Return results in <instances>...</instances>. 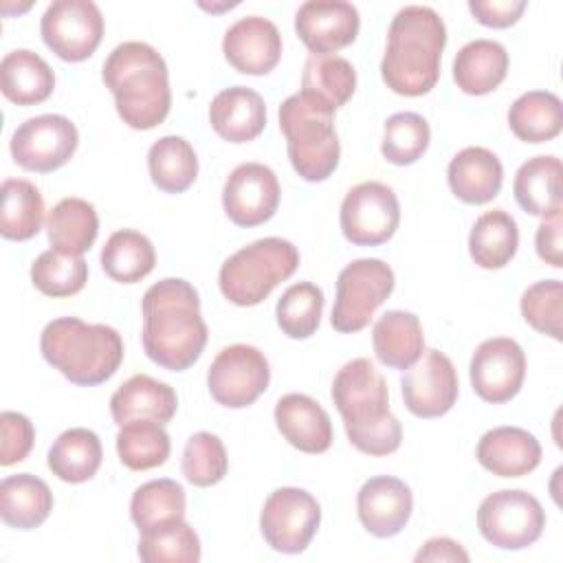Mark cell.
<instances>
[{"label":"cell","mask_w":563,"mask_h":563,"mask_svg":"<svg viewBox=\"0 0 563 563\" xmlns=\"http://www.w3.org/2000/svg\"><path fill=\"white\" fill-rule=\"evenodd\" d=\"M143 350L150 361L169 372L191 367L207 345V323L198 290L180 277H167L143 295Z\"/></svg>","instance_id":"6da1fadb"},{"label":"cell","mask_w":563,"mask_h":563,"mask_svg":"<svg viewBox=\"0 0 563 563\" xmlns=\"http://www.w3.org/2000/svg\"><path fill=\"white\" fill-rule=\"evenodd\" d=\"M332 400L354 449L367 455H389L400 446L402 427L389 411L387 383L369 358H352L336 372Z\"/></svg>","instance_id":"7a4b0ae2"},{"label":"cell","mask_w":563,"mask_h":563,"mask_svg":"<svg viewBox=\"0 0 563 563\" xmlns=\"http://www.w3.org/2000/svg\"><path fill=\"white\" fill-rule=\"evenodd\" d=\"M444 44L446 26L431 7H402L389 24L380 62L387 88L405 97L427 95L438 84Z\"/></svg>","instance_id":"3957f363"},{"label":"cell","mask_w":563,"mask_h":563,"mask_svg":"<svg viewBox=\"0 0 563 563\" xmlns=\"http://www.w3.org/2000/svg\"><path fill=\"white\" fill-rule=\"evenodd\" d=\"M101 77L114 95L123 123L134 130H152L165 121L172 90L167 64L156 48L145 42L119 44L103 62Z\"/></svg>","instance_id":"277c9868"},{"label":"cell","mask_w":563,"mask_h":563,"mask_svg":"<svg viewBox=\"0 0 563 563\" xmlns=\"http://www.w3.org/2000/svg\"><path fill=\"white\" fill-rule=\"evenodd\" d=\"M40 350L48 365L81 387L106 383L123 361V339L114 328L77 317L48 321L40 336Z\"/></svg>","instance_id":"5b68a950"},{"label":"cell","mask_w":563,"mask_h":563,"mask_svg":"<svg viewBox=\"0 0 563 563\" xmlns=\"http://www.w3.org/2000/svg\"><path fill=\"white\" fill-rule=\"evenodd\" d=\"M279 130L286 136L292 169L308 183H321L339 165L341 145L334 110L308 92L290 95L279 106Z\"/></svg>","instance_id":"8992f818"},{"label":"cell","mask_w":563,"mask_h":563,"mask_svg":"<svg viewBox=\"0 0 563 563\" xmlns=\"http://www.w3.org/2000/svg\"><path fill=\"white\" fill-rule=\"evenodd\" d=\"M299 266V251L282 238H262L235 251L220 266V292L235 306L262 303Z\"/></svg>","instance_id":"52a82bcc"},{"label":"cell","mask_w":563,"mask_h":563,"mask_svg":"<svg viewBox=\"0 0 563 563\" xmlns=\"http://www.w3.org/2000/svg\"><path fill=\"white\" fill-rule=\"evenodd\" d=\"M394 271L376 257L350 262L336 277V299L330 323L336 332H358L394 290Z\"/></svg>","instance_id":"ba28073f"},{"label":"cell","mask_w":563,"mask_h":563,"mask_svg":"<svg viewBox=\"0 0 563 563\" xmlns=\"http://www.w3.org/2000/svg\"><path fill=\"white\" fill-rule=\"evenodd\" d=\"M477 528L499 550H523L541 537L545 510L526 490H497L479 504Z\"/></svg>","instance_id":"9c48e42d"},{"label":"cell","mask_w":563,"mask_h":563,"mask_svg":"<svg viewBox=\"0 0 563 563\" xmlns=\"http://www.w3.org/2000/svg\"><path fill=\"white\" fill-rule=\"evenodd\" d=\"M321 508L317 499L295 486L277 488L264 501L260 515V530L266 543L284 554L303 552L317 534Z\"/></svg>","instance_id":"30bf717a"},{"label":"cell","mask_w":563,"mask_h":563,"mask_svg":"<svg viewBox=\"0 0 563 563\" xmlns=\"http://www.w3.org/2000/svg\"><path fill=\"white\" fill-rule=\"evenodd\" d=\"M339 222L347 242L356 246H378L387 242L398 229V198L385 183H361L345 194Z\"/></svg>","instance_id":"8fae6325"},{"label":"cell","mask_w":563,"mask_h":563,"mask_svg":"<svg viewBox=\"0 0 563 563\" xmlns=\"http://www.w3.org/2000/svg\"><path fill=\"white\" fill-rule=\"evenodd\" d=\"M271 369L266 356L246 343L222 347L207 372L213 400L229 409L253 405L268 387Z\"/></svg>","instance_id":"7c38bea8"},{"label":"cell","mask_w":563,"mask_h":563,"mask_svg":"<svg viewBox=\"0 0 563 563\" xmlns=\"http://www.w3.org/2000/svg\"><path fill=\"white\" fill-rule=\"evenodd\" d=\"M40 31L59 59L84 62L103 37V15L90 0H55L46 7Z\"/></svg>","instance_id":"4fadbf2b"},{"label":"cell","mask_w":563,"mask_h":563,"mask_svg":"<svg viewBox=\"0 0 563 563\" xmlns=\"http://www.w3.org/2000/svg\"><path fill=\"white\" fill-rule=\"evenodd\" d=\"M79 143L75 123L64 114H37L18 125L11 136L13 161L37 174H48L66 165Z\"/></svg>","instance_id":"5bb4252c"},{"label":"cell","mask_w":563,"mask_h":563,"mask_svg":"<svg viewBox=\"0 0 563 563\" xmlns=\"http://www.w3.org/2000/svg\"><path fill=\"white\" fill-rule=\"evenodd\" d=\"M473 391L493 405L515 398L526 378V354L515 339L495 336L477 345L471 358Z\"/></svg>","instance_id":"9a60e30c"},{"label":"cell","mask_w":563,"mask_h":563,"mask_svg":"<svg viewBox=\"0 0 563 563\" xmlns=\"http://www.w3.org/2000/svg\"><path fill=\"white\" fill-rule=\"evenodd\" d=\"M405 407L418 418H440L457 400V372L440 350H427L402 376Z\"/></svg>","instance_id":"2e32d148"},{"label":"cell","mask_w":563,"mask_h":563,"mask_svg":"<svg viewBox=\"0 0 563 563\" xmlns=\"http://www.w3.org/2000/svg\"><path fill=\"white\" fill-rule=\"evenodd\" d=\"M275 172L262 163L238 165L222 189V207L238 227H257L271 220L279 207Z\"/></svg>","instance_id":"e0dca14e"},{"label":"cell","mask_w":563,"mask_h":563,"mask_svg":"<svg viewBox=\"0 0 563 563\" xmlns=\"http://www.w3.org/2000/svg\"><path fill=\"white\" fill-rule=\"evenodd\" d=\"M358 26V11L345 0H308L295 13V31L312 55H330L350 46Z\"/></svg>","instance_id":"ac0fdd59"},{"label":"cell","mask_w":563,"mask_h":563,"mask_svg":"<svg viewBox=\"0 0 563 563\" xmlns=\"http://www.w3.org/2000/svg\"><path fill=\"white\" fill-rule=\"evenodd\" d=\"M222 53L238 73L266 75L282 57V35L271 20L246 15L227 29Z\"/></svg>","instance_id":"d6986e66"},{"label":"cell","mask_w":563,"mask_h":563,"mask_svg":"<svg viewBox=\"0 0 563 563\" xmlns=\"http://www.w3.org/2000/svg\"><path fill=\"white\" fill-rule=\"evenodd\" d=\"M413 510V495L409 486L391 475L367 479L356 495V512L363 528L378 537L389 539L398 534Z\"/></svg>","instance_id":"ffe728a7"},{"label":"cell","mask_w":563,"mask_h":563,"mask_svg":"<svg viewBox=\"0 0 563 563\" xmlns=\"http://www.w3.org/2000/svg\"><path fill=\"white\" fill-rule=\"evenodd\" d=\"M475 455L493 475L521 477L539 466L541 444L521 427H495L479 438Z\"/></svg>","instance_id":"44dd1931"},{"label":"cell","mask_w":563,"mask_h":563,"mask_svg":"<svg viewBox=\"0 0 563 563\" xmlns=\"http://www.w3.org/2000/svg\"><path fill=\"white\" fill-rule=\"evenodd\" d=\"M209 121L218 136L229 143L257 139L266 128V103L260 92L246 86L220 90L209 106Z\"/></svg>","instance_id":"7402d4cb"},{"label":"cell","mask_w":563,"mask_h":563,"mask_svg":"<svg viewBox=\"0 0 563 563\" xmlns=\"http://www.w3.org/2000/svg\"><path fill=\"white\" fill-rule=\"evenodd\" d=\"M176 409L178 396L174 387L147 374H136L128 378L110 398V413L119 427L132 420L167 424L174 418Z\"/></svg>","instance_id":"603a6c76"},{"label":"cell","mask_w":563,"mask_h":563,"mask_svg":"<svg viewBox=\"0 0 563 563\" xmlns=\"http://www.w3.org/2000/svg\"><path fill=\"white\" fill-rule=\"evenodd\" d=\"M275 424L284 440L303 453H323L332 444L325 409L306 394H286L275 405Z\"/></svg>","instance_id":"cb8c5ba5"},{"label":"cell","mask_w":563,"mask_h":563,"mask_svg":"<svg viewBox=\"0 0 563 563\" xmlns=\"http://www.w3.org/2000/svg\"><path fill=\"white\" fill-rule=\"evenodd\" d=\"M446 178L455 198L466 205H484L499 194L504 167L497 154L486 147L471 145L451 158Z\"/></svg>","instance_id":"d4e9b609"},{"label":"cell","mask_w":563,"mask_h":563,"mask_svg":"<svg viewBox=\"0 0 563 563\" xmlns=\"http://www.w3.org/2000/svg\"><path fill=\"white\" fill-rule=\"evenodd\" d=\"M512 194L517 205L539 218L561 211L563 167L556 156L528 158L515 174Z\"/></svg>","instance_id":"484cf974"},{"label":"cell","mask_w":563,"mask_h":563,"mask_svg":"<svg viewBox=\"0 0 563 563\" xmlns=\"http://www.w3.org/2000/svg\"><path fill=\"white\" fill-rule=\"evenodd\" d=\"M378 361L391 369H409L424 352L420 319L407 310H387L372 328Z\"/></svg>","instance_id":"4316f807"},{"label":"cell","mask_w":563,"mask_h":563,"mask_svg":"<svg viewBox=\"0 0 563 563\" xmlns=\"http://www.w3.org/2000/svg\"><path fill=\"white\" fill-rule=\"evenodd\" d=\"M0 88L9 101L18 106H35L51 97L55 75L37 53L15 48L0 62Z\"/></svg>","instance_id":"83f0119b"},{"label":"cell","mask_w":563,"mask_h":563,"mask_svg":"<svg viewBox=\"0 0 563 563\" xmlns=\"http://www.w3.org/2000/svg\"><path fill=\"white\" fill-rule=\"evenodd\" d=\"M53 510L48 484L31 473L9 475L0 482V517L18 530H33L46 521Z\"/></svg>","instance_id":"f1b7e54d"},{"label":"cell","mask_w":563,"mask_h":563,"mask_svg":"<svg viewBox=\"0 0 563 563\" xmlns=\"http://www.w3.org/2000/svg\"><path fill=\"white\" fill-rule=\"evenodd\" d=\"M508 73V53L495 40H473L453 59V79L466 95L495 90Z\"/></svg>","instance_id":"f546056e"},{"label":"cell","mask_w":563,"mask_h":563,"mask_svg":"<svg viewBox=\"0 0 563 563\" xmlns=\"http://www.w3.org/2000/svg\"><path fill=\"white\" fill-rule=\"evenodd\" d=\"M103 449L95 431L73 427L59 433L48 451V468L55 477L68 484H81L95 477L101 466Z\"/></svg>","instance_id":"4dcf8cb0"},{"label":"cell","mask_w":563,"mask_h":563,"mask_svg":"<svg viewBox=\"0 0 563 563\" xmlns=\"http://www.w3.org/2000/svg\"><path fill=\"white\" fill-rule=\"evenodd\" d=\"M46 233L53 249L70 255H84L99 233L97 211L84 198H64L48 211Z\"/></svg>","instance_id":"1f68e13d"},{"label":"cell","mask_w":563,"mask_h":563,"mask_svg":"<svg viewBox=\"0 0 563 563\" xmlns=\"http://www.w3.org/2000/svg\"><path fill=\"white\" fill-rule=\"evenodd\" d=\"M508 125L523 143L552 141L563 128V103L548 90L523 92L508 110Z\"/></svg>","instance_id":"d6a6232c"},{"label":"cell","mask_w":563,"mask_h":563,"mask_svg":"<svg viewBox=\"0 0 563 563\" xmlns=\"http://www.w3.org/2000/svg\"><path fill=\"white\" fill-rule=\"evenodd\" d=\"M519 229L504 209L482 213L468 235V253L482 268H504L517 253Z\"/></svg>","instance_id":"836d02e7"},{"label":"cell","mask_w":563,"mask_h":563,"mask_svg":"<svg viewBox=\"0 0 563 563\" xmlns=\"http://www.w3.org/2000/svg\"><path fill=\"white\" fill-rule=\"evenodd\" d=\"M156 251L150 238L134 229L114 231L101 249L106 275L119 284H136L154 271Z\"/></svg>","instance_id":"e575fe53"},{"label":"cell","mask_w":563,"mask_h":563,"mask_svg":"<svg viewBox=\"0 0 563 563\" xmlns=\"http://www.w3.org/2000/svg\"><path fill=\"white\" fill-rule=\"evenodd\" d=\"M185 488L174 479H152L141 484L130 501V517L141 532L156 530L185 519Z\"/></svg>","instance_id":"d590c367"},{"label":"cell","mask_w":563,"mask_h":563,"mask_svg":"<svg viewBox=\"0 0 563 563\" xmlns=\"http://www.w3.org/2000/svg\"><path fill=\"white\" fill-rule=\"evenodd\" d=\"M152 183L167 194H183L198 176V156L183 136H161L147 152Z\"/></svg>","instance_id":"8d00e7d4"},{"label":"cell","mask_w":563,"mask_h":563,"mask_svg":"<svg viewBox=\"0 0 563 563\" xmlns=\"http://www.w3.org/2000/svg\"><path fill=\"white\" fill-rule=\"evenodd\" d=\"M44 220V198L40 189L24 178L2 183L0 233L7 240L24 242L40 233Z\"/></svg>","instance_id":"74e56055"},{"label":"cell","mask_w":563,"mask_h":563,"mask_svg":"<svg viewBox=\"0 0 563 563\" xmlns=\"http://www.w3.org/2000/svg\"><path fill=\"white\" fill-rule=\"evenodd\" d=\"M356 88L354 66L339 55H310L303 64L301 90L332 110L345 106Z\"/></svg>","instance_id":"f35d334b"},{"label":"cell","mask_w":563,"mask_h":563,"mask_svg":"<svg viewBox=\"0 0 563 563\" xmlns=\"http://www.w3.org/2000/svg\"><path fill=\"white\" fill-rule=\"evenodd\" d=\"M172 451L169 435L158 422L132 420L119 427L117 453L130 471H147L167 462Z\"/></svg>","instance_id":"ab89813d"},{"label":"cell","mask_w":563,"mask_h":563,"mask_svg":"<svg viewBox=\"0 0 563 563\" xmlns=\"http://www.w3.org/2000/svg\"><path fill=\"white\" fill-rule=\"evenodd\" d=\"M31 282L46 297H70L86 286L88 264L81 255L48 249L33 262Z\"/></svg>","instance_id":"60d3db41"},{"label":"cell","mask_w":563,"mask_h":563,"mask_svg":"<svg viewBox=\"0 0 563 563\" xmlns=\"http://www.w3.org/2000/svg\"><path fill=\"white\" fill-rule=\"evenodd\" d=\"M323 312V290L312 282H299L279 297L277 325L290 339H308L317 332Z\"/></svg>","instance_id":"b9f144b4"},{"label":"cell","mask_w":563,"mask_h":563,"mask_svg":"<svg viewBox=\"0 0 563 563\" xmlns=\"http://www.w3.org/2000/svg\"><path fill=\"white\" fill-rule=\"evenodd\" d=\"M136 552L143 563H196L200 561V539L183 519L141 532Z\"/></svg>","instance_id":"7bdbcfd3"},{"label":"cell","mask_w":563,"mask_h":563,"mask_svg":"<svg viewBox=\"0 0 563 563\" xmlns=\"http://www.w3.org/2000/svg\"><path fill=\"white\" fill-rule=\"evenodd\" d=\"M431 130L418 112H396L385 121L380 152L391 165H411L429 147Z\"/></svg>","instance_id":"ee69618b"},{"label":"cell","mask_w":563,"mask_h":563,"mask_svg":"<svg viewBox=\"0 0 563 563\" xmlns=\"http://www.w3.org/2000/svg\"><path fill=\"white\" fill-rule=\"evenodd\" d=\"M229 468V457L222 440L209 431L194 433L183 451L180 471L194 486L207 488L218 484Z\"/></svg>","instance_id":"f6af8a7d"},{"label":"cell","mask_w":563,"mask_h":563,"mask_svg":"<svg viewBox=\"0 0 563 563\" xmlns=\"http://www.w3.org/2000/svg\"><path fill=\"white\" fill-rule=\"evenodd\" d=\"M521 314L537 332L561 341L563 284L559 279H541L521 295Z\"/></svg>","instance_id":"bcb514c9"},{"label":"cell","mask_w":563,"mask_h":563,"mask_svg":"<svg viewBox=\"0 0 563 563\" xmlns=\"http://www.w3.org/2000/svg\"><path fill=\"white\" fill-rule=\"evenodd\" d=\"M0 431H2L0 464L11 466L15 462H22L35 442L33 422L24 413L2 411L0 413Z\"/></svg>","instance_id":"7dc6e473"},{"label":"cell","mask_w":563,"mask_h":563,"mask_svg":"<svg viewBox=\"0 0 563 563\" xmlns=\"http://www.w3.org/2000/svg\"><path fill=\"white\" fill-rule=\"evenodd\" d=\"M526 0H471L468 11L473 18L493 29L512 26L526 11Z\"/></svg>","instance_id":"c3c4849f"},{"label":"cell","mask_w":563,"mask_h":563,"mask_svg":"<svg viewBox=\"0 0 563 563\" xmlns=\"http://www.w3.org/2000/svg\"><path fill=\"white\" fill-rule=\"evenodd\" d=\"M561 233H563V218L561 211L548 216L541 220V224L537 227V235H534V244H537V255L554 266L561 268L563 266V253H561Z\"/></svg>","instance_id":"681fc988"},{"label":"cell","mask_w":563,"mask_h":563,"mask_svg":"<svg viewBox=\"0 0 563 563\" xmlns=\"http://www.w3.org/2000/svg\"><path fill=\"white\" fill-rule=\"evenodd\" d=\"M416 561H468V552L449 537L429 539L416 554Z\"/></svg>","instance_id":"f907efd6"}]
</instances>
